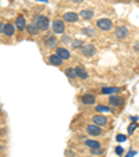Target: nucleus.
<instances>
[{
  "label": "nucleus",
  "mask_w": 139,
  "mask_h": 157,
  "mask_svg": "<svg viewBox=\"0 0 139 157\" xmlns=\"http://www.w3.org/2000/svg\"><path fill=\"white\" fill-rule=\"evenodd\" d=\"M14 25H15V28L20 29V31L25 29V28H27V21H25L24 15H18V17L15 18V24Z\"/></svg>",
  "instance_id": "6e6552de"
},
{
  "label": "nucleus",
  "mask_w": 139,
  "mask_h": 157,
  "mask_svg": "<svg viewBox=\"0 0 139 157\" xmlns=\"http://www.w3.org/2000/svg\"><path fill=\"white\" fill-rule=\"evenodd\" d=\"M96 27L100 31H110L113 28V21L109 18H100L96 21Z\"/></svg>",
  "instance_id": "f03ea898"
},
{
  "label": "nucleus",
  "mask_w": 139,
  "mask_h": 157,
  "mask_svg": "<svg viewBox=\"0 0 139 157\" xmlns=\"http://www.w3.org/2000/svg\"><path fill=\"white\" fill-rule=\"evenodd\" d=\"M133 156H135V151H133V150H131L129 153H128V154H127V156H125V157H133Z\"/></svg>",
  "instance_id": "c85d7f7f"
},
{
  "label": "nucleus",
  "mask_w": 139,
  "mask_h": 157,
  "mask_svg": "<svg viewBox=\"0 0 139 157\" xmlns=\"http://www.w3.org/2000/svg\"><path fill=\"white\" fill-rule=\"evenodd\" d=\"M32 24H35L39 31H46L49 28V18L44 17V15H36L33 18Z\"/></svg>",
  "instance_id": "f257e3e1"
},
{
  "label": "nucleus",
  "mask_w": 139,
  "mask_h": 157,
  "mask_svg": "<svg viewBox=\"0 0 139 157\" xmlns=\"http://www.w3.org/2000/svg\"><path fill=\"white\" fill-rule=\"evenodd\" d=\"M79 15L82 18H85V20H91V18H93L95 13H93V10H82V11L79 13Z\"/></svg>",
  "instance_id": "f3484780"
},
{
  "label": "nucleus",
  "mask_w": 139,
  "mask_h": 157,
  "mask_svg": "<svg viewBox=\"0 0 139 157\" xmlns=\"http://www.w3.org/2000/svg\"><path fill=\"white\" fill-rule=\"evenodd\" d=\"M114 36L117 39H120V40H122V39H125L128 36V29L127 27H122V25H120V27L115 28L114 31Z\"/></svg>",
  "instance_id": "7ed1b4c3"
},
{
  "label": "nucleus",
  "mask_w": 139,
  "mask_h": 157,
  "mask_svg": "<svg viewBox=\"0 0 139 157\" xmlns=\"http://www.w3.org/2000/svg\"><path fill=\"white\" fill-rule=\"evenodd\" d=\"M44 44H46L49 49L56 48V46H57V39H56V36H53V35L44 36Z\"/></svg>",
  "instance_id": "0eeeda50"
},
{
  "label": "nucleus",
  "mask_w": 139,
  "mask_h": 157,
  "mask_svg": "<svg viewBox=\"0 0 139 157\" xmlns=\"http://www.w3.org/2000/svg\"><path fill=\"white\" fill-rule=\"evenodd\" d=\"M92 121H93L95 125H98V127H104V125H107V118L104 116H95L92 118Z\"/></svg>",
  "instance_id": "9b49d317"
},
{
  "label": "nucleus",
  "mask_w": 139,
  "mask_h": 157,
  "mask_svg": "<svg viewBox=\"0 0 139 157\" xmlns=\"http://www.w3.org/2000/svg\"><path fill=\"white\" fill-rule=\"evenodd\" d=\"M3 29H4V24H2V22H0V33L3 32Z\"/></svg>",
  "instance_id": "7c9ffc66"
},
{
  "label": "nucleus",
  "mask_w": 139,
  "mask_h": 157,
  "mask_svg": "<svg viewBox=\"0 0 139 157\" xmlns=\"http://www.w3.org/2000/svg\"><path fill=\"white\" fill-rule=\"evenodd\" d=\"M81 100H82L83 104H89V106H91V104H95L96 99H95V96L93 95H83Z\"/></svg>",
  "instance_id": "2eb2a0df"
},
{
  "label": "nucleus",
  "mask_w": 139,
  "mask_h": 157,
  "mask_svg": "<svg viewBox=\"0 0 139 157\" xmlns=\"http://www.w3.org/2000/svg\"><path fill=\"white\" fill-rule=\"evenodd\" d=\"M135 129H136V124H131L129 128H128V133H132Z\"/></svg>",
  "instance_id": "a878e982"
},
{
  "label": "nucleus",
  "mask_w": 139,
  "mask_h": 157,
  "mask_svg": "<svg viewBox=\"0 0 139 157\" xmlns=\"http://www.w3.org/2000/svg\"><path fill=\"white\" fill-rule=\"evenodd\" d=\"M85 145L88 146L89 149H98V147H100V143H99L98 140H92V139H88V140H86Z\"/></svg>",
  "instance_id": "6ab92c4d"
},
{
  "label": "nucleus",
  "mask_w": 139,
  "mask_h": 157,
  "mask_svg": "<svg viewBox=\"0 0 139 157\" xmlns=\"http://www.w3.org/2000/svg\"><path fill=\"white\" fill-rule=\"evenodd\" d=\"M136 50H138V52H139V44H138V46H136Z\"/></svg>",
  "instance_id": "473e14b6"
},
{
  "label": "nucleus",
  "mask_w": 139,
  "mask_h": 157,
  "mask_svg": "<svg viewBox=\"0 0 139 157\" xmlns=\"http://www.w3.org/2000/svg\"><path fill=\"white\" fill-rule=\"evenodd\" d=\"M14 31H15V25L14 24H4L3 33L6 36H13L14 35Z\"/></svg>",
  "instance_id": "ddd939ff"
},
{
  "label": "nucleus",
  "mask_w": 139,
  "mask_h": 157,
  "mask_svg": "<svg viewBox=\"0 0 139 157\" xmlns=\"http://www.w3.org/2000/svg\"><path fill=\"white\" fill-rule=\"evenodd\" d=\"M82 32L85 33L86 36H95V29H93V28H91V27H86V28H83L82 29Z\"/></svg>",
  "instance_id": "4be33fe9"
},
{
  "label": "nucleus",
  "mask_w": 139,
  "mask_h": 157,
  "mask_svg": "<svg viewBox=\"0 0 139 157\" xmlns=\"http://www.w3.org/2000/svg\"><path fill=\"white\" fill-rule=\"evenodd\" d=\"M72 48H74V49L82 48V42H81V40H72Z\"/></svg>",
  "instance_id": "b1692460"
},
{
  "label": "nucleus",
  "mask_w": 139,
  "mask_h": 157,
  "mask_svg": "<svg viewBox=\"0 0 139 157\" xmlns=\"http://www.w3.org/2000/svg\"><path fill=\"white\" fill-rule=\"evenodd\" d=\"M56 54L61 60H68V59H70V56H71V54H70V52H68L67 49H64V48H57L56 49Z\"/></svg>",
  "instance_id": "9d476101"
},
{
  "label": "nucleus",
  "mask_w": 139,
  "mask_h": 157,
  "mask_svg": "<svg viewBox=\"0 0 139 157\" xmlns=\"http://www.w3.org/2000/svg\"><path fill=\"white\" fill-rule=\"evenodd\" d=\"M75 72H77V77L81 78V79H86V78H88V72H86L85 67H82V65L75 67Z\"/></svg>",
  "instance_id": "f8f14e48"
},
{
  "label": "nucleus",
  "mask_w": 139,
  "mask_h": 157,
  "mask_svg": "<svg viewBox=\"0 0 139 157\" xmlns=\"http://www.w3.org/2000/svg\"><path fill=\"white\" fill-rule=\"evenodd\" d=\"M85 157H89V156H85Z\"/></svg>",
  "instance_id": "c9c22d12"
},
{
  "label": "nucleus",
  "mask_w": 139,
  "mask_h": 157,
  "mask_svg": "<svg viewBox=\"0 0 139 157\" xmlns=\"http://www.w3.org/2000/svg\"><path fill=\"white\" fill-rule=\"evenodd\" d=\"M82 54L85 57H92L96 54V49L93 44H85V46H82Z\"/></svg>",
  "instance_id": "39448f33"
},
{
  "label": "nucleus",
  "mask_w": 139,
  "mask_h": 157,
  "mask_svg": "<svg viewBox=\"0 0 139 157\" xmlns=\"http://www.w3.org/2000/svg\"><path fill=\"white\" fill-rule=\"evenodd\" d=\"M0 135H2V131H0Z\"/></svg>",
  "instance_id": "72a5a7b5"
},
{
  "label": "nucleus",
  "mask_w": 139,
  "mask_h": 157,
  "mask_svg": "<svg viewBox=\"0 0 139 157\" xmlns=\"http://www.w3.org/2000/svg\"><path fill=\"white\" fill-rule=\"evenodd\" d=\"M63 18H64V21H67V22H75V21H78V14L74 11H67V13H64Z\"/></svg>",
  "instance_id": "1a4fd4ad"
},
{
  "label": "nucleus",
  "mask_w": 139,
  "mask_h": 157,
  "mask_svg": "<svg viewBox=\"0 0 139 157\" xmlns=\"http://www.w3.org/2000/svg\"><path fill=\"white\" fill-rule=\"evenodd\" d=\"M122 151H124V149H122L121 146H118V147L115 149V153L118 154V156H121V154H122Z\"/></svg>",
  "instance_id": "cd10ccee"
},
{
  "label": "nucleus",
  "mask_w": 139,
  "mask_h": 157,
  "mask_svg": "<svg viewBox=\"0 0 139 157\" xmlns=\"http://www.w3.org/2000/svg\"><path fill=\"white\" fill-rule=\"evenodd\" d=\"M27 31H28V33H29V35H36V33L39 32L38 27H36L35 24H28L27 25Z\"/></svg>",
  "instance_id": "412c9836"
},
{
  "label": "nucleus",
  "mask_w": 139,
  "mask_h": 157,
  "mask_svg": "<svg viewBox=\"0 0 139 157\" xmlns=\"http://www.w3.org/2000/svg\"><path fill=\"white\" fill-rule=\"evenodd\" d=\"M71 2H72V3H82L83 0H71Z\"/></svg>",
  "instance_id": "2f4dec72"
},
{
  "label": "nucleus",
  "mask_w": 139,
  "mask_h": 157,
  "mask_svg": "<svg viewBox=\"0 0 139 157\" xmlns=\"http://www.w3.org/2000/svg\"><path fill=\"white\" fill-rule=\"evenodd\" d=\"M118 92H120L118 88H103L102 89L103 95H113V93H118Z\"/></svg>",
  "instance_id": "aec40b11"
},
{
  "label": "nucleus",
  "mask_w": 139,
  "mask_h": 157,
  "mask_svg": "<svg viewBox=\"0 0 139 157\" xmlns=\"http://www.w3.org/2000/svg\"><path fill=\"white\" fill-rule=\"evenodd\" d=\"M49 63H50L52 65H61L63 60L60 59L57 54H52V56H49Z\"/></svg>",
  "instance_id": "dca6fc26"
},
{
  "label": "nucleus",
  "mask_w": 139,
  "mask_h": 157,
  "mask_svg": "<svg viewBox=\"0 0 139 157\" xmlns=\"http://www.w3.org/2000/svg\"><path fill=\"white\" fill-rule=\"evenodd\" d=\"M64 28H65V24L61 20H56L53 22V32L54 33H63L64 32Z\"/></svg>",
  "instance_id": "423d86ee"
},
{
  "label": "nucleus",
  "mask_w": 139,
  "mask_h": 157,
  "mask_svg": "<svg viewBox=\"0 0 139 157\" xmlns=\"http://www.w3.org/2000/svg\"><path fill=\"white\" fill-rule=\"evenodd\" d=\"M115 139H117V142H125V140H127V136H125V135H117Z\"/></svg>",
  "instance_id": "393cba45"
},
{
  "label": "nucleus",
  "mask_w": 139,
  "mask_h": 157,
  "mask_svg": "<svg viewBox=\"0 0 139 157\" xmlns=\"http://www.w3.org/2000/svg\"><path fill=\"white\" fill-rule=\"evenodd\" d=\"M96 111H99V113H109L110 109L106 106H96Z\"/></svg>",
  "instance_id": "5701e85b"
},
{
  "label": "nucleus",
  "mask_w": 139,
  "mask_h": 157,
  "mask_svg": "<svg viewBox=\"0 0 139 157\" xmlns=\"http://www.w3.org/2000/svg\"><path fill=\"white\" fill-rule=\"evenodd\" d=\"M0 111H2V107H0Z\"/></svg>",
  "instance_id": "f704fd0d"
},
{
  "label": "nucleus",
  "mask_w": 139,
  "mask_h": 157,
  "mask_svg": "<svg viewBox=\"0 0 139 157\" xmlns=\"http://www.w3.org/2000/svg\"><path fill=\"white\" fill-rule=\"evenodd\" d=\"M86 132L89 133V135H92V136H100L102 135V127H98V125L95 124H91L86 127Z\"/></svg>",
  "instance_id": "20e7f679"
},
{
  "label": "nucleus",
  "mask_w": 139,
  "mask_h": 157,
  "mask_svg": "<svg viewBox=\"0 0 139 157\" xmlns=\"http://www.w3.org/2000/svg\"><path fill=\"white\" fill-rule=\"evenodd\" d=\"M63 40H64V42H70V40H71V38H70V36H67V38H65V36H64V38H63Z\"/></svg>",
  "instance_id": "c756f323"
},
{
  "label": "nucleus",
  "mask_w": 139,
  "mask_h": 157,
  "mask_svg": "<svg viewBox=\"0 0 139 157\" xmlns=\"http://www.w3.org/2000/svg\"><path fill=\"white\" fill-rule=\"evenodd\" d=\"M122 103H124L122 98H120V96H110V104L111 106L120 107V106H122Z\"/></svg>",
  "instance_id": "4468645a"
},
{
  "label": "nucleus",
  "mask_w": 139,
  "mask_h": 157,
  "mask_svg": "<svg viewBox=\"0 0 139 157\" xmlns=\"http://www.w3.org/2000/svg\"><path fill=\"white\" fill-rule=\"evenodd\" d=\"M65 75H67L70 79H75L77 78V72H75V67H70V68L65 70Z\"/></svg>",
  "instance_id": "a211bd4d"
},
{
  "label": "nucleus",
  "mask_w": 139,
  "mask_h": 157,
  "mask_svg": "<svg viewBox=\"0 0 139 157\" xmlns=\"http://www.w3.org/2000/svg\"><path fill=\"white\" fill-rule=\"evenodd\" d=\"M92 153H93V154H100V153H103V150H102L100 147H98V149H92Z\"/></svg>",
  "instance_id": "bb28decb"
}]
</instances>
